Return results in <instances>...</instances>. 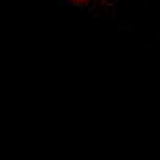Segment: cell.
<instances>
[{"label":"cell","instance_id":"6da1fadb","mask_svg":"<svg viewBox=\"0 0 160 160\" xmlns=\"http://www.w3.org/2000/svg\"><path fill=\"white\" fill-rule=\"evenodd\" d=\"M68 4H74V6H87L90 0H66Z\"/></svg>","mask_w":160,"mask_h":160}]
</instances>
